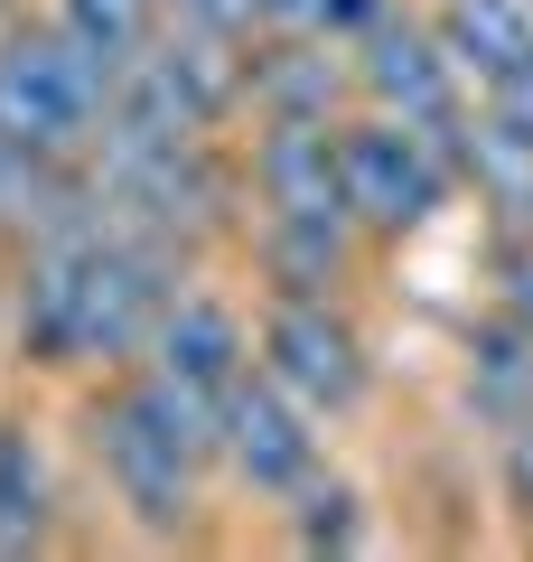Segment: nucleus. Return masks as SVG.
Returning <instances> with one entry per match:
<instances>
[{
    "label": "nucleus",
    "instance_id": "18",
    "mask_svg": "<svg viewBox=\"0 0 533 562\" xmlns=\"http://www.w3.org/2000/svg\"><path fill=\"white\" fill-rule=\"evenodd\" d=\"M169 29H216V38H262V0H159Z\"/></svg>",
    "mask_w": 533,
    "mask_h": 562
},
{
    "label": "nucleus",
    "instance_id": "9",
    "mask_svg": "<svg viewBox=\"0 0 533 562\" xmlns=\"http://www.w3.org/2000/svg\"><path fill=\"white\" fill-rule=\"evenodd\" d=\"M253 198H262V225H291V235H355L347 179H337V122L262 113V132H253Z\"/></svg>",
    "mask_w": 533,
    "mask_h": 562
},
{
    "label": "nucleus",
    "instance_id": "2",
    "mask_svg": "<svg viewBox=\"0 0 533 562\" xmlns=\"http://www.w3.org/2000/svg\"><path fill=\"white\" fill-rule=\"evenodd\" d=\"M103 103H113V66L94 47H76L57 20L0 38V132L20 140L29 160L76 169L103 140Z\"/></svg>",
    "mask_w": 533,
    "mask_h": 562
},
{
    "label": "nucleus",
    "instance_id": "7",
    "mask_svg": "<svg viewBox=\"0 0 533 562\" xmlns=\"http://www.w3.org/2000/svg\"><path fill=\"white\" fill-rule=\"evenodd\" d=\"M347 66H355V94H365V113H394V122H412V132L458 140V122H468V85H458L450 47L431 38V20H412V10H384V20L347 47Z\"/></svg>",
    "mask_w": 533,
    "mask_h": 562
},
{
    "label": "nucleus",
    "instance_id": "3",
    "mask_svg": "<svg viewBox=\"0 0 533 562\" xmlns=\"http://www.w3.org/2000/svg\"><path fill=\"white\" fill-rule=\"evenodd\" d=\"M84 441H94L103 479H113L122 516H132L140 535H188V525H197V479H206V460L169 431V413L140 394L132 366L84 403Z\"/></svg>",
    "mask_w": 533,
    "mask_h": 562
},
{
    "label": "nucleus",
    "instance_id": "5",
    "mask_svg": "<svg viewBox=\"0 0 533 562\" xmlns=\"http://www.w3.org/2000/svg\"><path fill=\"white\" fill-rule=\"evenodd\" d=\"M188 281V254L159 235H132V225H94L84 235V262H76V366H132L140 338H150L159 301Z\"/></svg>",
    "mask_w": 533,
    "mask_h": 562
},
{
    "label": "nucleus",
    "instance_id": "12",
    "mask_svg": "<svg viewBox=\"0 0 533 562\" xmlns=\"http://www.w3.org/2000/svg\"><path fill=\"white\" fill-rule=\"evenodd\" d=\"M57 543V469H47L38 422L0 413V562Z\"/></svg>",
    "mask_w": 533,
    "mask_h": 562
},
{
    "label": "nucleus",
    "instance_id": "22",
    "mask_svg": "<svg viewBox=\"0 0 533 562\" xmlns=\"http://www.w3.org/2000/svg\"><path fill=\"white\" fill-rule=\"evenodd\" d=\"M487 113H506V122H514V132H524V140H533V57H524V66H514V76H506V85H487Z\"/></svg>",
    "mask_w": 533,
    "mask_h": 562
},
{
    "label": "nucleus",
    "instance_id": "16",
    "mask_svg": "<svg viewBox=\"0 0 533 562\" xmlns=\"http://www.w3.org/2000/svg\"><path fill=\"white\" fill-rule=\"evenodd\" d=\"M291 543L299 553H355V543H365V497H355L347 479H328V469H318L309 487H291Z\"/></svg>",
    "mask_w": 533,
    "mask_h": 562
},
{
    "label": "nucleus",
    "instance_id": "19",
    "mask_svg": "<svg viewBox=\"0 0 533 562\" xmlns=\"http://www.w3.org/2000/svg\"><path fill=\"white\" fill-rule=\"evenodd\" d=\"M38 179H47V160H29L20 140L0 132V235H20V225H29V206H38Z\"/></svg>",
    "mask_w": 533,
    "mask_h": 562
},
{
    "label": "nucleus",
    "instance_id": "11",
    "mask_svg": "<svg viewBox=\"0 0 533 562\" xmlns=\"http://www.w3.org/2000/svg\"><path fill=\"white\" fill-rule=\"evenodd\" d=\"M431 38L450 47L458 85H506L514 66L533 57V0H440L431 10Z\"/></svg>",
    "mask_w": 533,
    "mask_h": 562
},
{
    "label": "nucleus",
    "instance_id": "17",
    "mask_svg": "<svg viewBox=\"0 0 533 562\" xmlns=\"http://www.w3.org/2000/svg\"><path fill=\"white\" fill-rule=\"evenodd\" d=\"M496 310L533 328V225H506L496 235Z\"/></svg>",
    "mask_w": 533,
    "mask_h": 562
},
{
    "label": "nucleus",
    "instance_id": "6",
    "mask_svg": "<svg viewBox=\"0 0 533 562\" xmlns=\"http://www.w3.org/2000/svg\"><path fill=\"white\" fill-rule=\"evenodd\" d=\"M253 366L318 422H347L355 403H365V384H375L355 319L337 301H309V291H272V310H262V328H253Z\"/></svg>",
    "mask_w": 533,
    "mask_h": 562
},
{
    "label": "nucleus",
    "instance_id": "23",
    "mask_svg": "<svg viewBox=\"0 0 533 562\" xmlns=\"http://www.w3.org/2000/svg\"><path fill=\"white\" fill-rule=\"evenodd\" d=\"M384 10H394V0H328V47H355Z\"/></svg>",
    "mask_w": 533,
    "mask_h": 562
},
{
    "label": "nucleus",
    "instance_id": "13",
    "mask_svg": "<svg viewBox=\"0 0 533 562\" xmlns=\"http://www.w3.org/2000/svg\"><path fill=\"white\" fill-rule=\"evenodd\" d=\"M458 179L496 206V235L506 225H533V140L506 113H477L468 103V122H458Z\"/></svg>",
    "mask_w": 533,
    "mask_h": 562
},
{
    "label": "nucleus",
    "instance_id": "15",
    "mask_svg": "<svg viewBox=\"0 0 533 562\" xmlns=\"http://www.w3.org/2000/svg\"><path fill=\"white\" fill-rule=\"evenodd\" d=\"M57 29L76 47H94L103 66H132L140 47H150V29H159V0H57Z\"/></svg>",
    "mask_w": 533,
    "mask_h": 562
},
{
    "label": "nucleus",
    "instance_id": "1",
    "mask_svg": "<svg viewBox=\"0 0 533 562\" xmlns=\"http://www.w3.org/2000/svg\"><path fill=\"white\" fill-rule=\"evenodd\" d=\"M243 366H253V328H243V310H235V301H216V291H188V281H178L169 301H159L150 338H140L132 375H140V394L169 413L178 441H188L206 469H216L225 394H235Z\"/></svg>",
    "mask_w": 533,
    "mask_h": 562
},
{
    "label": "nucleus",
    "instance_id": "20",
    "mask_svg": "<svg viewBox=\"0 0 533 562\" xmlns=\"http://www.w3.org/2000/svg\"><path fill=\"white\" fill-rule=\"evenodd\" d=\"M496 460H506V497L533 516V403L506 422V431H496Z\"/></svg>",
    "mask_w": 533,
    "mask_h": 562
},
{
    "label": "nucleus",
    "instance_id": "10",
    "mask_svg": "<svg viewBox=\"0 0 533 562\" xmlns=\"http://www.w3.org/2000/svg\"><path fill=\"white\" fill-rule=\"evenodd\" d=\"M347 94H355L347 47H328V38H253V113L337 122Z\"/></svg>",
    "mask_w": 533,
    "mask_h": 562
},
{
    "label": "nucleus",
    "instance_id": "8",
    "mask_svg": "<svg viewBox=\"0 0 533 562\" xmlns=\"http://www.w3.org/2000/svg\"><path fill=\"white\" fill-rule=\"evenodd\" d=\"M216 469L235 487H253V497H291V487H309L318 469H328V441H318V413H299L291 394H281L262 366H243L235 394H225V441H216Z\"/></svg>",
    "mask_w": 533,
    "mask_h": 562
},
{
    "label": "nucleus",
    "instance_id": "21",
    "mask_svg": "<svg viewBox=\"0 0 533 562\" xmlns=\"http://www.w3.org/2000/svg\"><path fill=\"white\" fill-rule=\"evenodd\" d=\"M262 38H328V0H262Z\"/></svg>",
    "mask_w": 533,
    "mask_h": 562
},
{
    "label": "nucleus",
    "instance_id": "14",
    "mask_svg": "<svg viewBox=\"0 0 533 562\" xmlns=\"http://www.w3.org/2000/svg\"><path fill=\"white\" fill-rule=\"evenodd\" d=\"M524 403H533V328L496 310L487 328H468V413L487 431H506Z\"/></svg>",
    "mask_w": 533,
    "mask_h": 562
},
{
    "label": "nucleus",
    "instance_id": "4",
    "mask_svg": "<svg viewBox=\"0 0 533 562\" xmlns=\"http://www.w3.org/2000/svg\"><path fill=\"white\" fill-rule=\"evenodd\" d=\"M337 179H347V216L365 244H402L450 206L458 188V140L412 132L394 113H355L337 122Z\"/></svg>",
    "mask_w": 533,
    "mask_h": 562
}]
</instances>
